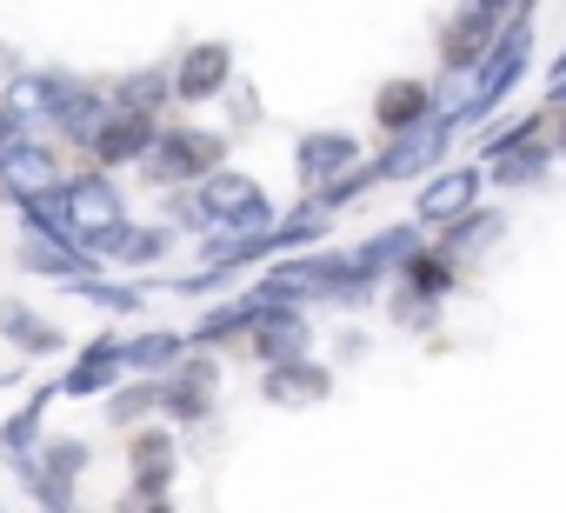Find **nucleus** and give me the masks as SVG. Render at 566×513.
<instances>
[{
	"mask_svg": "<svg viewBox=\"0 0 566 513\" xmlns=\"http://www.w3.org/2000/svg\"><path fill=\"white\" fill-rule=\"evenodd\" d=\"M227 154H233V140L220 134V127H160V140L147 147V160H140V180L147 187H193V180H207L213 167H227Z\"/></svg>",
	"mask_w": 566,
	"mask_h": 513,
	"instance_id": "obj_1",
	"label": "nucleus"
},
{
	"mask_svg": "<svg viewBox=\"0 0 566 513\" xmlns=\"http://www.w3.org/2000/svg\"><path fill=\"white\" fill-rule=\"evenodd\" d=\"M526 61H533V8H520V14H506V28H500V41H493V54L473 67V107H467V127H480V121H493L506 101H513V87L526 81Z\"/></svg>",
	"mask_w": 566,
	"mask_h": 513,
	"instance_id": "obj_2",
	"label": "nucleus"
},
{
	"mask_svg": "<svg viewBox=\"0 0 566 513\" xmlns=\"http://www.w3.org/2000/svg\"><path fill=\"white\" fill-rule=\"evenodd\" d=\"M193 200L207 213V233L213 227H227V233H266L280 220L273 213V193L253 174H240V167H213L207 180H193Z\"/></svg>",
	"mask_w": 566,
	"mask_h": 513,
	"instance_id": "obj_3",
	"label": "nucleus"
},
{
	"mask_svg": "<svg viewBox=\"0 0 566 513\" xmlns=\"http://www.w3.org/2000/svg\"><path fill=\"white\" fill-rule=\"evenodd\" d=\"M87 467H94V447L74 440V433H54V440H41V453H34L14 480H21L48 513H81V493H74V486H81Z\"/></svg>",
	"mask_w": 566,
	"mask_h": 513,
	"instance_id": "obj_4",
	"label": "nucleus"
},
{
	"mask_svg": "<svg viewBox=\"0 0 566 513\" xmlns=\"http://www.w3.org/2000/svg\"><path fill=\"white\" fill-rule=\"evenodd\" d=\"M453 134H467V127H460V121H447V114H433V121H420V127H407V134L380 140V154H374L380 180H387V187H420L433 167H447Z\"/></svg>",
	"mask_w": 566,
	"mask_h": 513,
	"instance_id": "obj_5",
	"label": "nucleus"
},
{
	"mask_svg": "<svg viewBox=\"0 0 566 513\" xmlns=\"http://www.w3.org/2000/svg\"><path fill=\"white\" fill-rule=\"evenodd\" d=\"M213 394H220V360H213V347H193V354H180V367L160 374V413H167L174 427H200V420L213 413Z\"/></svg>",
	"mask_w": 566,
	"mask_h": 513,
	"instance_id": "obj_6",
	"label": "nucleus"
},
{
	"mask_svg": "<svg viewBox=\"0 0 566 513\" xmlns=\"http://www.w3.org/2000/svg\"><path fill=\"white\" fill-rule=\"evenodd\" d=\"M500 28H506V14H493L486 0H460V8L440 21V74H473L486 54H493V41H500Z\"/></svg>",
	"mask_w": 566,
	"mask_h": 513,
	"instance_id": "obj_7",
	"label": "nucleus"
},
{
	"mask_svg": "<svg viewBox=\"0 0 566 513\" xmlns=\"http://www.w3.org/2000/svg\"><path fill=\"white\" fill-rule=\"evenodd\" d=\"M480 193H486V167H480V160H447V167H433V174L420 180L413 220L440 233L447 220H460L467 207H480Z\"/></svg>",
	"mask_w": 566,
	"mask_h": 513,
	"instance_id": "obj_8",
	"label": "nucleus"
},
{
	"mask_svg": "<svg viewBox=\"0 0 566 513\" xmlns=\"http://www.w3.org/2000/svg\"><path fill=\"white\" fill-rule=\"evenodd\" d=\"M14 261H21V274H41V281H81V274H101L107 261L87 247V240H74V233H48V227H21V247H14Z\"/></svg>",
	"mask_w": 566,
	"mask_h": 513,
	"instance_id": "obj_9",
	"label": "nucleus"
},
{
	"mask_svg": "<svg viewBox=\"0 0 566 513\" xmlns=\"http://www.w3.org/2000/svg\"><path fill=\"white\" fill-rule=\"evenodd\" d=\"M67 213H74V233L87 247H101L107 233L127 227V193L114 187L107 167H87V174H67Z\"/></svg>",
	"mask_w": 566,
	"mask_h": 513,
	"instance_id": "obj_10",
	"label": "nucleus"
},
{
	"mask_svg": "<svg viewBox=\"0 0 566 513\" xmlns=\"http://www.w3.org/2000/svg\"><path fill=\"white\" fill-rule=\"evenodd\" d=\"M160 140V114H147V107H107V121L94 127V140H87V160L94 167H140L147 160V147Z\"/></svg>",
	"mask_w": 566,
	"mask_h": 513,
	"instance_id": "obj_11",
	"label": "nucleus"
},
{
	"mask_svg": "<svg viewBox=\"0 0 566 513\" xmlns=\"http://www.w3.org/2000/svg\"><path fill=\"white\" fill-rule=\"evenodd\" d=\"M327 394H334V367H327V360H314V354L260 367V400H266V407L301 413V407H327Z\"/></svg>",
	"mask_w": 566,
	"mask_h": 513,
	"instance_id": "obj_12",
	"label": "nucleus"
},
{
	"mask_svg": "<svg viewBox=\"0 0 566 513\" xmlns=\"http://www.w3.org/2000/svg\"><path fill=\"white\" fill-rule=\"evenodd\" d=\"M360 160H367V147L347 127H321V134H301L294 140V180H301V193H321L327 180H340Z\"/></svg>",
	"mask_w": 566,
	"mask_h": 513,
	"instance_id": "obj_13",
	"label": "nucleus"
},
{
	"mask_svg": "<svg viewBox=\"0 0 566 513\" xmlns=\"http://www.w3.org/2000/svg\"><path fill=\"white\" fill-rule=\"evenodd\" d=\"M247 354H253L260 367L314 354V314H307V307H294V301H273V307L253 321V334H247Z\"/></svg>",
	"mask_w": 566,
	"mask_h": 513,
	"instance_id": "obj_14",
	"label": "nucleus"
},
{
	"mask_svg": "<svg viewBox=\"0 0 566 513\" xmlns=\"http://www.w3.org/2000/svg\"><path fill=\"white\" fill-rule=\"evenodd\" d=\"M67 87H74V74H61V67H21L8 81V94H0V107H8L28 134H48L61 101H67Z\"/></svg>",
	"mask_w": 566,
	"mask_h": 513,
	"instance_id": "obj_15",
	"label": "nucleus"
},
{
	"mask_svg": "<svg viewBox=\"0 0 566 513\" xmlns=\"http://www.w3.org/2000/svg\"><path fill=\"white\" fill-rule=\"evenodd\" d=\"M67 174H61V154H54V140H34V134H21V140H8V154H0V200H28V193H48V187H61Z\"/></svg>",
	"mask_w": 566,
	"mask_h": 513,
	"instance_id": "obj_16",
	"label": "nucleus"
},
{
	"mask_svg": "<svg viewBox=\"0 0 566 513\" xmlns=\"http://www.w3.org/2000/svg\"><path fill=\"white\" fill-rule=\"evenodd\" d=\"M227 87H233V48L227 41H193L174 61V101L200 107V101H220Z\"/></svg>",
	"mask_w": 566,
	"mask_h": 513,
	"instance_id": "obj_17",
	"label": "nucleus"
},
{
	"mask_svg": "<svg viewBox=\"0 0 566 513\" xmlns=\"http://www.w3.org/2000/svg\"><path fill=\"white\" fill-rule=\"evenodd\" d=\"M120 374H127V341H120V334H94V341L67 360L61 394H67V400H94V394H114Z\"/></svg>",
	"mask_w": 566,
	"mask_h": 513,
	"instance_id": "obj_18",
	"label": "nucleus"
},
{
	"mask_svg": "<svg viewBox=\"0 0 566 513\" xmlns=\"http://www.w3.org/2000/svg\"><path fill=\"white\" fill-rule=\"evenodd\" d=\"M480 167H486V187L493 193H533V187H546V174L559 167V154H553L546 134H526V140H513L506 154H493Z\"/></svg>",
	"mask_w": 566,
	"mask_h": 513,
	"instance_id": "obj_19",
	"label": "nucleus"
},
{
	"mask_svg": "<svg viewBox=\"0 0 566 513\" xmlns=\"http://www.w3.org/2000/svg\"><path fill=\"white\" fill-rule=\"evenodd\" d=\"M174 473H180V440H174V427H134V440H127V486H140V493H174Z\"/></svg>",
	"mask_w": 566,
	"mask_h": 513,
	"instance_id": "obj_20",
	"label": "nucleus"
},
{
	"mask_svg": "<svg viewBox=\"0 0 566 513\" xmlns=\"http://www.w3.org/2000/svg\"><path fill=\"white\" fill-rule=\"evenodd\" d=\"M167 247H174V220H127L120 233H107L94 253H101V261L107 268H120V274H140V268H160L167 261Z\"/></svg>",
	"mask_w": 566,
	"mask_h": 513,
	"instance_id": "obj_21",
	"label": "nucleus"
},
{
	"mask_svg": "<svg viewBox=\"0 0 566 513\" xmlns=\"http://www.w3.org/2000/svg\"><path fill=\"white\" fill-rule=\"evenodd\" d=\"M440 114V87L433 81H387L380 94H374V127H380V140H394V134H407V127H420V121H433Z\"/></svg>",
	"mask_w": 566,
	"mask_h": 513,
	"instance_id": "obj_22",
	"label": "nucleus"
},
{
	"mask_svg": "<svg viewBox=\"0 0 566 513\" xmlns=\"http://www.w3.org/2000/svg\"><path fill=\"white\" fill-rule=\"evenodd\" d=\"M266 307H273V294H266V287L253 281V287H247L240 301H227V307H213V314H200L187 341H193V347H213V354H220V347H233V341L247 347V334H253V321H260Z\"/></svg>",
	"mask_w": 566,
	"mask_h": 513,
	"instance_id": "obj_23",
	"label": "nucleus"
},
{
	"mask_svg": "<svg viewBox=\"0 0 566 513\" xmlns=\"http://www.w3.org/2000/svg\"><path fill=\"white\" fill-rule=\"evenodd\" d=\"M467 281V268L453 261V253L440 247V240H420L407 261H400V274L387 281V287H407V294H427V301H447L453 287Z\"/></svg>",
	"mask_w": 566,
	"mask_h": 513,
	"instance_id": "obj_24",
	"label": "nucleus"
},
{
	"mask_svg": "<svg viewBox=\"0 0 566 513\" xmlns=\"http://www.w3.org/2000/svg\"><path fill=\"white\" fill-rule=\"evenodd\" d=\"M54 400H61V380L34 387L28 407H14L8 420H0V460H8V473H21V467L41 453V427H48V407H54Z\"/></svg>",
	"mask_w": 566,
	"mask_h": 513,
	"instance_id": "obj_25",
	"label": "nucleus"
},
{
	"mask_svg": "<svg viewBox=\"0 0 566 513\" xmlns=\"http://www.w3.org/2000/svg\"><path fill=\"white\" fill-rule=\"evenodd\" d=\"M427 240V227L420 220H394V227H380V233H367L360 247H347V261H354V274H374V281H394L400 274V261Z\"/></svg>",
	"mask_w": 566,
	"mask_h": 513,
	"instance_id": "obj_26",
	"label": "nucleus"
},
{
	"mask_svg": "<svg viewBox=\"0 0 566 513\" xmlns=\"http://www.w3.org/2000/svg\"><path fill=\"white\" fill-rule=\"evenodd\" d=\"M500 233H506V207H467L460 220H447L433 240L453 253L460 268H473V261H486V253L500 247Z\"/></svg>",
	"mask_w": 566,
	"mask_h": 513,
	"instance_id": "obj_27",
	"label": "nucleus"
},
{
	"mask_svg": "<svg viewBox=\"0 0 566 513\" xmlns=\"http://www.w3.org/2000/svg\"><path fill=\"white\" fill-rule=\"evenodd\" d=\"M0 334H8V347H21V354H34V360H48V354H67V334H61L48 314L21 307V301H0Z\"/></svg>",
	"mask_w": 566,
	"mask_h": 513,
	"instance_id": "obj_28",
	"label": "nucleus"
},
{
	"mask_svg": "<svg viewBox=\"0 0 566 513\" xmlns=\"http://www.w3.org/2000/svg\"><path fill=\"white\" fill-rule=\"evenodd\" d=\"M107 107H114V94H101V87L74 81V87H67V101H61V114H54V134H61V140H74V147H87V140H94V127L107 121Z\"/></svg>",
	"mask_w": 566,
	"mask_h": 513,
	"instance_id": "obj_29",
	"label": "nucleus"
},
{
	"mask_svg": "<svg viewBox=\"0 0 566 513\" xmlns=\"http://www.w3.org/2000/svg\"><path fill=\"white\" fill-rule=\"evenodd\" d=\"M187 347H193L187 334H174V327H147V334H134V341H127V374L160 380L167 367H180V354H187Z\"/></svg>",
	"mask_w": 566,
	"mask_h": 513,
	"instance_id": "obj_30",
	"label": "nucleus"
},
{
	"mask_svg": "<svg viewBox=\"0 0 566 513\" xmlns=\"http://www.w3.org/2000/svg\"><path fill=\"white\" fill-rule=\"evenodd\" d=\"M154 413H160V380L134 374L127 387H114V407H107V420H114V427H127V433H134V427H147Z\"/></svg>",
	"mask_w": 566,
	"mask_h": 513,
	"instance_id": "obj_31",
	"label": "nucleus"
},
{
	"mask_svg": "<svg viewBox=\"0 0 566 513\" xmlns=\"http://www.w3.org/2000/svg\"><path fill=\"white\" fill-rule=\"evenodd\" d=\"M114 101H120V107H147V114H160V107L174 101V67H140V74H127V81L114 87Z\"/></svg>",
	"mask_w": 566,
	"mask_h": 513,
	"instance_id": "obj_32",
	"label": "nucleus"
},
{
	"mask_svg": "<svg viewBox=\"0 0 566 513\" xmlns=\"http://www.w3.org/2000/svg\"><path fill=\"white\" fill-rule=\"evenodd\" d=\"M74 294H81V301H94V307H107V314H140V301H147L134 281H107V274H81V281H74Z\"/></svg>",
	"mask_w": 566,
	"mask_h": 513,
	"instance_id": "obj_33",
	"label": "nucleus"
},
{
	"mask_svg": "<svg viewBox=\"0 0 566 513\" xmlns=\"http://www.w3.org/2000/svg\"><path fill=\"white\" fill-rule=\"evenodd\" d=\"M387 321H394L400 334H433V327H440V301L407 294V287H387Z\"/></svg>",
	"mask_w": 566,
	"mask_h": 513,
	"instance_id": "obj_34",
	"label": "nucleus"
},
{
	"mask_svg": "<svg viewBox=\"0 0 566 513\" xmlns=\"http://www.w3.org/2000/svg\"><path fill=\"white\" fill-rule=\"evenodd\" d=\"M539 134H546L553 154L566 160V101H539Z\"/></svg>",
	"mask_w": 566,
	"mask_h": 513,
	"instance_id": "obj_35",
	"label": "nucleus"
},
{
	"mask_svg": "<svg viewBox=\"0 0 566 513\" xmlns=\"http://www.w3.org/2000/svg\"><path fill=\"white\" fill-rule=\"evenodd\" d=\"M220 101L233 107V127H253V121H260V101H253V87H240V81H233Z\"/></svg>",
	"mask_w": 566,
	"mask_h": 513,
	"instance_id": "obj_36",
	"label": "nucleus"
},
{
	"mask_svg": "<svg viewBox=\"0 0 566 513\" xmlns=\"http://www.w3.org/2000/svg\"><path fill=\"white\" fill-rule=\"evenodd\" d=\"M114 513H174V500H167V493H140V486H127Z\"/></svg>",
	"mask_w": 566,
	"mask_h": 513,
	"instance_id": "obj_37",
	"label": "nucleus"
},
{
	"mask_svg": "<svg viewBox=\"0 0 566 513\" xmlns=\"http://www.w3.org/2000/svg\"><path fill=\"white\" fill-rule=\"evenodd\" d=\"M539 101H566V54L546 67V94H539Z\"/></svg>",
	"mask_w": 566,
	"mask_h": 513,
	"instance_id": "obj_38",
	"label": "nucleus"
},
{
	"mask_svg": "<svg viewBox=\"0 0 566 513\" xmlns=\"http://www.w3.org/2000/svg\"><path fill=\"white\" fill-rule=\"evenodd\" d=\"M21 134H28V127H21V121H14L8 107H0V154H8V140H21Z\"/></svg>",
	"mask_w": 566,
	"mask_h": 513,
	"instance_id": "obj_39",
	"label": "nucleus"
},
{
	"mask_svg": "<svg viewBox=\"0 0 566 513\" xmlns=\"http://www.w3.org/2000/svg\"><path fill=\"white\" fill-rule=\"evenodd\" d=\"M367 354V334H340V360H360Z\"/></svg>",
	"mask_w": 566,
	"mask_h": 513,
	"instance_id": "obj_40",
	"label": "nucleus"
},
{
	"mask_svg": "<svg viewBox=\"0 0 566 513\" xmlns=\"http://www.w3.org/2000/svg\"><path fill=\"white\" fill-rule=\"evenodd\" d=\"M0 513H8V506H0Z\"/></svg>",
	"mask_w": 566,
	"mask_h": 513,
	"instance_id": "obj_41",
	"label": "nucleus"
}]
</instances>
